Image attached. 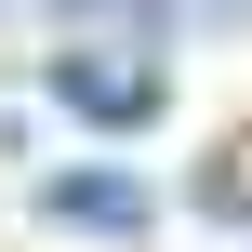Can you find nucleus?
<instances>
[{
    "label": "nucleus",
    "mask_w": 252,
    "mask_h": 252,
    "mask_svg": "<svg viewBox=\"0 0 252 252\" xmlns=\"http://www.w3.org/2000/svg\"><path fill=\"white\" fill-rule=\"evenodd\" d=\"M53 93H66V106H80L93 133H146L173 80H159V53H133V40H80V53L53 66Z\"/></svg>",
    "instance_id": "1"
},
{
    "label": "nucleus",
    "mask_w": 252,
    "mask_h": 252,
    "mask_svg": "<svg viewBox=\"0 0 252 252\" xmlns=\"http://www.w3.org/2000/svg\"><path fill=\"white\" fill-rule=\"evenodd\" d=\"M199 13H252V0H199Z\"/></svg>",
    "instance_id": "5"
},
{
    "label": "nucleus",
    "mask_w": 252,
    "mask_h": 252,
    "mask_svg": "<svg viewBox=\"0 0 252 252\" xmlns=\"http://www.w3.org/2000/svg\"><path fill=\"white\" fill-rule=\"evenodd\" d=\"M199 213H213V226H252V159H239V146L199 173Z\"/></svg>",
    "instance_id": "3"
},
{
    "label": "nucleus",
    "mask_w": 252,
    "mask_h": 252,
    "mask_svg": "<svg viewBox=\"0 0 252 252\" xmlns=\"http://www.w3.org/2000/svg\"><path fill=\"white\" fill-rule=\"evenodd\" d=\"M40 213H53V226H80V239H146V226H159L146 173H106V159H93V173H53V186H40Z\"/></svg>",
    "instance_id": "2"
},
{
    "label": "nucleus",
    "mask_w": 252,
    "mask_h": 252,
    "mask_svg": "<svg viewBox=\"0 0 252 252\" xmlns=\"http://www.w3.org/2000/svg\"><path fill=\"white\" fill-rule=\"evenodd\" d=\"M40 13H66V27H93V13H120V27H133V0H40Z\"/></svg>",
    "instance_id": "4"
}]
</instances>
